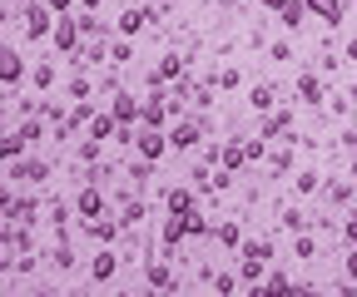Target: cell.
<instances>
[{"label": "cell", "instance_id": "obj_7", "mask_svg": "<svg viewBox=\"0 0 357 297\" xmlns=\"http://www.w3.org/2000/svg\"><path fill=\"white\" fill-rule=\"evenodd\" d=\"M194 139H199V124H174V129H169V144L174 149H189Z\"/></svg>", "mask_w": 357, "mask_h": 297}, {"label": "cell", "instance_id": "obj_10", "mask_svg": "<svg viewBox=\"0 0 357 297\" xmlns=\"http://www.w3.org/2000/svg\"><path fill=\"white\" fill-rule=\"evenodd\" d=\"M100 208H105V198H100L95 188H84V193H79V214H84V218H100Z\"/></svg>", "mask_w": 357, "mask_h": 297}, {"label": "cell", "instance_id": "obj_8", "mask_svg": "<svg viewBox=\"0 0 357 297\" xmlns=\"http://www.w3.org/2000/svg\"><path fill=\"white\" fill-rule=\"evenodd\" d=\"M134 114H139V99H134V95H119V99H114V119H119V124H134Z\"/></svg>", "mask_w": 357, "mask_h": 297}, {"label": "cell", "instance_id": "obj_28", "mask_svg": "<svg viewBox=\"0 0 357 297\" xmlns=\"http://www.w3.org/2000/svg\"><path fill=\"white\" fill-rule=\"evenodd\" d=\"M65 6H70V0H50V10H65Z\"/></svg>", "mask_w": 357, "mask_h": 297}, {"label": "cell", "instance_id": "obj_1", "mask_svg": "<svg viewBox=\"0 0 357 297\" xmlns=\"http://www.w3.org/2000/svg\"><path fill=\"white\" fill-rule=\"evenodd\" d=\"M25 35H30V40L55 35V30H50V10H45V6H25Z\"/></svg>", "mask_w": 357, "mask_h": 297}, {"label": "cell", "instance_id": "obj_16", "mask_svg": "<svg viewBox=\"0 0 357 297\" xmlns=\"http://www.w3.org/2000/svg\"><path fill=\"white\" fill-rule=\"evenodd\" d=\"M169 214H189V193H184V188L169 193Z\"/></svg>", "mask_w": 357, "mask_h": 297}, {"label": "cell", "instance_id": "obj_11", "mask_svg": "<svg viewBox=\"0 0 357 297\" xmlns=\"http://www.w3.org/2000/svg\"><path fill=\"white\" fill-rule=\"evenodd\" d=\"M0 60H6V65H0V74H6V84H15V79H20V70H25V65H20V55H15V50L6 45V55H0Z\"/></svg>", "mask_w": 357, "mask_h": 297}, {"label": "cell", "instance_id": "obj_12", "mask_svg": "<svg viewBox=\"0 0 357 297\" xmlns=\"http://www.w3.org/2000/svg\"><path fill=\"white\" fill-rule=\"evenodd\" d=\"M298 95H303V99H318V95H323L318 74H303V79H298Z\"/></svg>", "mask_w": 357, "mask_h": 297}, {"label": "cell", "instance_id": "obj_30", "mask_svg": "<svg viewBox=\"0 0 357 297\" xmlns=\"http://www.w3.org/2000/svg\"><path fill=\"white\" fill-rule=\"evenodd\" d=\"M84 6H100V0H84Z\"/></svg>", "mask_w": 357, "mask_h": 297}, {"label": "cell", "instance_id": "obj_5", "mask_svg": "<svg viewBox=\"0 0 357 297\" xmlns=\"http://www.w3.org/2000/svg\"><path fill=\"white\" fill-rule=\"evenodd\" d=\"M114 268H119V263H114V252H100V258L89 263V278H95V282H109V278H114Z\"/></svg>", "mask_w": 357, "mask_h": 297}, {"label": "cell", "instance_id": "obj_15", "mask_svg": "<svg viewBox=\"0 0 357 297\" xmlns=\"http://www.w3.org/2000/svg\"><path fill=\"white\" fill-rule=\"evenodd\" d=\"M248 154H253V149H238V144H229V149H223V163H229V168H238Z\"/></svg>", "mask_w": 357, "mask_h": 297}, {"label": "cell", "instance_id": "obj_2", "mask_svg": "<svg viewBox=\"0 0 357 297\" xmlns=\"http://www.w3.org/2000/svg\"><path fill=\"white\" fill-rule=\"evenodd\" d=\"M79 35H84L79 20H60V25H55V50H75V45H79Z\"/></svg>", "mask_w": 357, "mask_h": 297}, {"label": "cell", "instance_id": "obj_3", "mask_svg": "<svg viewBox=\"0 0 357 297\" xmlns=\"http://www.w3.org/2000/svg\"><path fill=\"white\" fill-rule=\"evenodd\" d=\"M164 114H169L164 95H149V99H139V119H144V124H154V129H159V124H164Z\"/></svg>", "mask_w": 357, "mask_h": 297}, {"label": "cell", "instance_id": "obj_4", "mask_svg": "<svg viewBox=\"0 0 357 297\" xmlns=\"http://www.w3.org/2000/svg\"><path fill=\"white\" fill-rule=\"evenodd\" d=\"M139 154H144V159H159V154H164V134L154 129V124H144V129H139Z\"/></svg>", "mask_w": 357, "mask_h": 297}, {"label": "cell", "instance_id": "obj_22", "mask_svg": "<svg viewBox=\"0 0 357 297\" xmlns=\"http://www.w3.org/2000/svg\"><path fill=\"white\" fill-rule=\"evenodd\" d=\"M218 243L234 248V243H238V223H223V228H218Z\"/></svg>", "mask_w": 357, "mask_h": 297}, {"label": "cell", "instance_id": "obj_23", "mask_svg": "<svg viewBox=\"0 0 357 297\" xmlns=\"http://www.w3.org/2000/svg\"><path fill=\"white\" fill-rule=\"evenodd\" d=\"M303 223H307V218H303V214H298V208H288V214H283V228H293V233H298V228H303Z\"/></svg>", "mask_w": 357, "mask_h": 297}, {"label": "cell", "instance_id": "obj_25", "mask_svg": "<svg viewBox=\"0 0 357 297\" xmlns=\"http://www.w3.org/2000/svg\"><path fill=\"white\" fill-rule=\"evenodd\" d=\"M139 218H144V203H129V208H124V218H119V223H139Z\"/></svg>", "mask_w": 357, "mask_h": 297}, {"label": "cell", "instance_id": "obj_31", "mask_svg": "<svg viewBox=\"0 0 357 297\" xmlns=\"http://www.w3.org/2000/svg\"><path fill=\"white\" fill-rule=\"evenodd\" d=\"M352 174H357V159H352Z\"/></svg>", "mask_w": 357, "mask_h": 297}, {"label": "cell", "instance_id": "obj_24", "mask_svg": "<svg viewBox=\"0 0 357 297\" xmlns=\"http://www.w3.org/2000/svg\"><path fill=\"white\" fill-rule=\"evenodd\" d=\"M278 129H288V114H273V119L263 124V134H278Z\"/></svg>", "mask_w": 357, "mask_h": 297}, {"label": "cell", "instance_id": "obj_13", "mask_svg": "<svg viewBox=\"0 0 357 297\" xmlns=\"http://www.w3.org/2000/svg\"><path fill=\"white\" fill-rule=\"evenodd\" d=\"M15 179H30V184H40V179H45V163H15Z\"/></svg>", "mask_w": 357, "mask_h": 297}, {"label": "cell", "instance_id": "obj_17", "mask_svg": "<svg viewBox=\"0 0 357 297\" xmlns=\"http://www.w3.org/2000/svg\"><path fill=\"white\" fill-rule=\"evenodd\" d=\"M109 129H114V119H109V114H100L95 124H89V139H105Z\"/></svg>", "mask_w": 357, "mask_h": 297}, {"label": "cell", "instance_id": "obj_6", "mask_svg": "<svg viewBox=\"0 0 357 297\" xmlns=\"http://www.w3.org/2000/svg\"><path fill=\"white\" fill-rule=\"evenodd\" d=\"M149 20H154V10H149V6H144V10H124V20H119V30H124V35H134V30H144Z\"/></svg>", "mask_w": 357, "mask_h": 297}, {"label": "cell", "instance_id": "obj_9", "mask_svg": "<svg viewBox=\"0 0 357 297\" xmlns=\"http://www.w3.org/2000/svg\"><path fill=\"white\" fill-rule=\"evenodd\" d=\"M307 10H318L323 20H333V25H337V20H342V0H307Z\"/></svg>", "mask_w": 357, "mask_h": 297}, {"label": "cell", "instance_id": "obj_26", "mask_svg": "<svg viewBox=\"0 0 357 297\" xmlns=\"http://www.w3.org/2000/svg\"><path fill=\"white\" fill-rule=\"evenodd\" d=\"M347 238H352V243H357V218H347Z\"/></svg>", "mask_w": 357, "mask_h": 297}, {"label": "cell", "instance_id": "obj_19", "mask_svg": "<svg viewBox=\"0 0 357 297\" xmlns=\"http://www.w3.org/2000/svg\"><path fill=\"white\" fill-rule=\"evenodd\" d=\"M178 70H184V60H178V55H169V60H164V65H159V79H174V74H178Z\"/></svg>", "mask_w": 357, "mask_h": 297}, {"label": "cell", "instance_id": "obj_21", "mask_svg": "<svg viewBox=\"0 0 357 297\" xmlns=\"http://www.w3.org/2000/svg\"><path fill=\"white\" fill-rule=\"evenodd\" d=\"M268 104H273V90H268V84H258V90H253V109H268Z\"/></svg>", "mask_w": 357, "mask_h": 297}, {"label": "cell", "instance_id": "obj_14", "mask_svg": "<svg viewBox=\"0 0 357 297\" xmlns=\"http://www.w3.org/2000/svg\"><path fill=\"white\" fill-rule=\"evenodd\" d=\"M303 6H307V0H288V6H283V25H298L303 20Z\"/></svg>", "mask_w": 357, "mask_h": 297}, {"label": "cell", "instance_id": "obj_18", "mask_svg": "<svg viewBox=\"0 0 357 297\" xmlns=\"http://www.w3.org/2000/svg\"><path fill=\"white\" fill-rule=\"evenodd\" d=\"M89 233H95V238H105V243H109V238H114L119 228H114V223H100V218H89Z\"/></svg>", "mask_w": 357, "mask_h": 297}, {"label": "cell", "instance_id": "obj_27", "mask_svg": "<svg viewBox=\"0 0 357 297\" xmlns=\"http://www.w3.org/2000/svg\"><path fill=\"white\" fill-rule=\"evenodd\" d=\"M347 273H352V278H357V252H352V258H347Z\"/></svg>", "mask_w": 357, "mask_h": 297}, {"label": "cell", "instance_id": "obj_20", "mask_svg": "<svg viewBox=\"0 0 357 297\" xmlns=\"http://www.w3.org/2000/svg\"><path fill=\"white\" fill-rule=\"evenodd\" d=\"M149 282H154V287H169V263H154V268H149Z\"/></svg>", "mask_w": 357, "mask_h": 297}, {"label": "cell", "instance_id": "obj_29", "mask_svg": "<svg viewBox=\"0 0 357 297\" xmlns=\"http://www.w3.org/2000/svg\"><path fill=\"white\" fill-rule=\"evenodd\" d=\"M347 55H352V60H357V40H352V45H347Z\"/></svg>", "mask_w": 357, "mask_h": 297}]
</instances>
